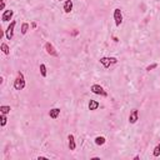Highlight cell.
Masks as SVG:
<instances>
[{
    "instance_id": "cell-1",
    "label": "cell",
    "mask_w": 160,
    "mask_h": 160,
    "mask_svg": "<svg viewBox=\"0 0 160 160\" xmlns=\"http://www.w3.org/2000/svg\"><path fill=\"white\" fill-rule=\"evenodd\" d=\"M25 88V79H24V74L23 73H18V78L15 79L14 81V89L15 90H23Z\"/></svg>"
},
{
    "instance_id": "cell-2",
    "label": "cell",
    "mask_w": 160,
    "mask_h": 160,
    "mask_svg": "<svg viewBox=\"0 0 160 160\" xmlns=\"http://www.w3.org/2000/svg\"><path fill=\"white\" fill-rule=\"evenodd\" d=\"M90 90H91V93H93V94H96V95H101V96H106V95H108V93L104 90V88L100 87V85H98V84L91 85Z\"/></svg>"
},
{
    "instance_id": "cell-3",
    "label": "cell",
    "mask_w": 160,
    "mask_h": 160,
    "mask_svg": "<svg viewBox=\"0 0 160 160\" xmlns=\"http://www.w3.org/2000/svg\"><path fill=\"white\" fill-rule=\"evenodd\" d=\"M15 25H16V23H15V21H11V23H10V25L8 26V29L5 30V36H7L8 40H11V39H13Z\"/></svg>"
},
{
    "instance_id": "cell-4",
    "label": "cell",
    "mask_w": 160,
    "mask_h": 160,
    "mask_svg": "<svg viewBox=\"0 0 160 160\" xmlns=\"http://www.w3.org/2000/svg\"><path fill=\"white\" fill-rule=\"evenodd\" d=\"M114 20H115V25L120 26V24L123 23V14L120 9H115L114 10Z\"/></svg>"
},
{
    "instance_id": "cell-5",
    "label": "cell",
    "mask_w": 160,
    "mask_h": 160,
    "mask_svg": "<svg viewBox=\"0 0 160 160\" xmlns=\"http://www.w3.org/2000/svg\"><path fill=\"white\" fill-rule=\"evenodd\" d=\"M45 50H47V53L51 56H58V51L55 50V48L53 47V44L51 43H45Z\"/></svg>"
},
{
    "instance_id": "cell-6",
    "label": "cell",
    "mask_w": 160,
    "mask_h": 160,
    "mask_svg": "<svg viewBox=\"0 0 160 160\" xmlns=\"http://www.w3.org/2000/svg\"><path fill=\"white\" fill-rule=\"evenodd\" d=\"M139 120V113L136 109H134L133 111L130 113V115H129V123L130 124H135L136 121Z\"/></svg>"
},
{
    "instance_id": "cell-7",
    "label": "cell",
    "mask_w": 160,
    "mask_h": 160,
    "mask_svg": "<svg viewBox=\"0 0 160 160\" xmlns=\"http://www.w3.org/2000/svg\"><path fill=\"white\" fill-rule=\"evenodd\" d=\"M13 15H14L13 10H5L3 13V15H1V20L3 21H9L11 18H13Z\"/></svg>"
},
{
    "instance_id": "cell-8",
    "label": "cell",
    "mask_w": 160,
    "mask_h": 160,
    "mask_svg": "<svg viewBox=\"0 0 160 160\" xmlns=\"http://www.w3.org/2000/svg\"><path fill=\"white\" fill-rule=\"evenodd\" d=\"M59 115H60V109H59V108H54V109H51L49 111V116L51 119H58Z\"/></svg>"
},
{
    "instance_id": "cell-9",
    "label": "cell",
    "mask_w": 160,
    "mask_h": 160,
    "mask_svg": "<svg viewBox=\"0 0 160 160\" xmlns=\"http://www.w3.org/2000/svg\"><path fill=\"white\" fill-rule=\"evenodd\" d=\"M68 140H69V149H70V150H75L76 144H75V139H74V135L70 134L69 136H68Z\"/></svg>"
},
{
    "instance_id": "cell-10",
    "label": "cell",
    "mask_w": 160,
    "mask_h": 160,
    "mask_svg": "<svg viewBox=\"0 0 160 160\" xmlns=\"http://www.w3.org/2000/svg\"><path fill=\"white\" fill-rule=\"evenodd\" d=\"M100 63L103 64V66L106 68V69H108V68H109V66L113 64V63H111V59H110V58H105V56H104V58H101V59H100Z\"/></svg>"
},
{
    "instance_id": "cell-11",
    "label": "cell",
    "mask_w": 160,
    "mask_h": 160,
    "mask_svg": "<svg viewBox=\"0 0 160 160\" xmlns=\"http://www.w3.org/2000/svg\"><path fill=\"white\" fill-rule=\"evenodd\" d=\"M71 10H73V1L71 0H66L65 4H64V11L68 14V13H70Z\"/></svg>"
},
{
    "instance_id": "cell-12",
    "label": "cell",
    "mask_w": 160,
    "mask_h": 160,
    "mask_svg": "<svg viewBox=\"0 0 160 160\" xmlns=\"http://www.w3.org/2000/svg\"><path fill=\"white\" fill-rule=\"evenodd\" d=\"M99 108V103L96 100H90L89 101V110H96Z\"/></svg>"
},
{
    "instance_id": "cell-13",
    "label": "cell",
    "mask_w": 160,
    "mask_h": 160,
    "mask_svg": "<svg viewBox=\"0 0 160 160\" xmlns=\"http://www.w3.org/2000/svg\"><path fill=\"white\" fill-rule=\"evenodd\" d=\"M105 143H106V140H105L104 136H96L95 138V144L96 145H104Z\"/></svg>"
},
{
    "instance_id": "cell-14",
    "label": "cell",
    "mask_w": 160,
    "mask_h": 160,
    "mask_svg": "<svg viewBox=\"0 0 160 160\" xmlns=\"http://www.w3.org/2000/svg\"><path fill=\"white\" fill-rule=\"evenodd\" d=\"M0 111H1V114H9L10 113V106H8V105H1L0 106Z\"/></svg>"
},
{
    "instance_id": "cell-15",
    "label": "cell",
    "mask_w": 160,
    "mask_h": 160,
    "mask_svg": "<svg viewBox=\"0 0 160 160\" xmlns=\"http://www.w3.org/2000/svg\"><path fill=\"white\" fill-rule=\"evenodd\" d=\"M28 30H29V24H28V23H23V25H21V34L24 35V34L28 33Z\"/></svg>"
},
{
    "instance_id": "cell-16",
    "label": "cell",
    "mask_w": 160,
    "mask_h": 160,
    "mask_svg": "<svg viewBox=\"0 0 160 160\" xmlns=\"http://www.w3.org/2000/svg\"><path fill=\"white\" fill-rule=\"evenodd\" d=\"M40 74H41L43 78L47 76V66H45V64H40Z\"/></svg>"
},
{
    "instance_id": "cell-17",
    "label": "cell",
    "mask_w": 160,
    "mask_h": 160,
    "mask_svg": "<svg viewBox=\"0 0 160 160\" xmlns=\"http://www.w3.org/2000/svg\"><path fill=\"white\" fill-rule=\"evenodd\" d=\"M1 51H3V53H4L5 55H8V54L10 53V49H9V47H8V45L5 44V43H3V44H1Z\"/></svg>"
},
{
    "instance_id": "cell-18",
    "label": "cell",
    "mask_w": 160,
    "mask_h": 160,
    "mask_svg": "<svg viewBox=\"0 0 160 160\" xmlns=\"http://www.w3.org/2000/svg\"><path fill=\"white\" fill-rule=\"evenodd\" d=\"M153 155L154 156H159L160 155V145H156L155 148H154V151H153Z\"/></svg>"
},
{
    "instance_id": "cell-19",
    "label": "cell",
    "mask_w": 160,
    "mask_h": 160,
    "mask_svg": "<svg viewBox=\"0 0 160 160\" xmlns=\"http://www.w3.org/2000/svg\"><path fill=\"white\" fill-rule=\"evenodd\" d=\"M0 120H1V127H5V124H7V116H5V114H1V118H0Z\"/></svg>"
},
{
    "instance_id": "cell-20",
    "label": "cell",
    "mask_w": 160,
    "mask_h": 160,
    "mask_svg": "<svg viewBox=\"0 0 160 160\" xmlns=\"http://www.w3.org/2000/svg\"><path fill=\"white\" fill-rule=\"evenodd\" d=\"M155 68H158V64H151V65H149L146 68V71H150L153 69H155Z\"/></svg>"
},
{
    "instance_id": "cell-21",
    "label": "cell",
    "mask_w": 160,
    "mask_h": 160,
    "mask_svg": "<svg viewBox=\"0 0 160 160\" xmlns=\"http://www.w3.org/2000/svg\"><path fill=\"white\" fill-rule=\"evenodd\" d=\"M4 8H5V1H4V0H1V7H0V9L4 10Z\"/></svg>"
},
{
    "instance_id": "cell-22",
    "label": "cell",
    "mask_w": 160,
    "mask_h": 160,
    "mask_svg": "<svg viewBox=\"0 0 160 160\" xmlns=\"http://www.w3.org/2000/svg\"><path fill=\"white\" fill-rule=\"evenodd\" d=\"M110 59H111V63H113V64H115V63L118 61V59H116V58H110Z\"/></svg>"
},
{
    "instance_id": "cell-23",
    "label": "cell",
    "mask_w": 160,
    "mask_h": 160,
    "mask_svg": "<svg viewBox=\"0 0 160 160\" xmlns=\"http://www.w3.org/2000/svg\"><path fill=\"white\" fill-rule=\"evenodd\" d=\"M38 159H39V160H47L48 158H45V156H39Z\"/></svg>"
},
{
    "instance_id": "cell-24",
    "label": "cell",
    "mask_w": 160,
    "mask_h": 160,
    "mask_svg": "<svg viewBox=\"0 0 160 160\" xmlns=\"http://www.w3.org/2000/svg\"><path fill=\"white\" fill-rule=\"evenodd\" d=\"M59 1H61V0H59Z\"/></svg>"
}]
</instances>
